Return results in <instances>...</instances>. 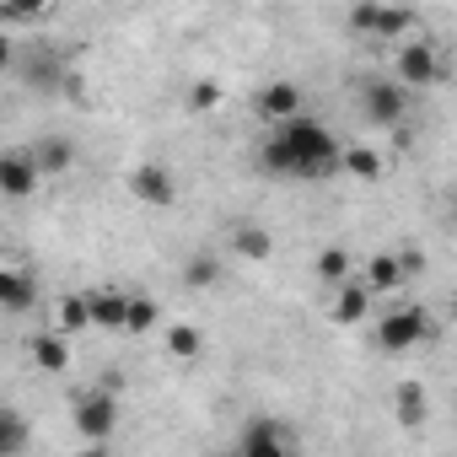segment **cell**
<instances>
[{
    "label": "cell",
    "mask_w": 457,
    "mask_h": 457,
    "mask_svg": "<svg viewBox=\"0 0 457 457\" xmlns=\"http://www.w3.org/2000/svg\"><path fill=\"white\" fill-rule=\"evenodd\" d=\"M339 151L345 145L334 140V129H323L312 113H296V119L270 129L259 162H264L270 178H334L339 172Z\"/></svg>",
    "instance_id": "cell-1"
},
{
    "label": "cell",
    "mask_w": 457,
    "mask_h": 457,
    "mask_svg": "<svg viewBox=\"0 0 457 457\" xmlns=\"http://www.w3.org/2000/svg\"><path fill=\"white\" fill-rule=\"evenodd\" d=\"M76 430L87 436V446H108V436L119 430V398L103 387L76 393Z\"/></svg>",
    "instance_id": "cell-2"
},
{
    "label": "cell",
    "mask_w": 457,
    "mask_h": 457,
    "mask_svg": "<svg viewBox=\"0 0 457 457\" xmlns=\"http://www.w3.org/2000/svg\"><path fill=\"white\" fill-rule=\"evenodd\" d=\"M430 339V312L425 307H398V312H387L382 323H377V345L387 350V355H403V350H414V345H425Z\"/></svg>",
    "instance_id": "cell-3"
},
{
    "label": "cell",
    "mask_w": 457,
    "mask_h": 457,
    "mask_svg": "<svg viewBox=\"0 0 457 457\" xmlns=\"http://www.w3.org/2000/svg\"><path fill=\"white\" fill-rule=\"evenodd\" d=\"M361 113L382 129V124H398L403 113H409V92L398 87V81H387V76H371L366 87H361Z\"/></svg>",
    "instance_id": "cell-4"
},
{
    "label": "cell",
    "mask_w": 457,
    "mask_h": 457,
    "mask_svg": "<svg viewBox=\"0 0 457 457\" xmlns=\"http://www.w3.org/2000/svg\"><path fill=\"white\" fill-rule=\"evenodd\" d=\"M226 457H291L286 425H280V420H270V414L248 420V425H243V441H237L232 452H226Z\"/></svg>",
    "instance_id": "cell-5"
},
{
    "label": "cell",
    "mask_w": 457,
    "mask_h": 457,
    "mask_svg": "<svg viewBox=\"0 0 457 457\" xmlns=\"http://www.w3.org/2000/svg\"><path fill=\"white\" fill-rule=\"evenodd\" d=\"M350 28L371 33V38H403L414 28V12H403V6H350Z\"/></svg>",
    "instance_id": "cell-6"
},
{
    "label": "cell",
    "mask_w": 457,
    "mask_h": 457,
    "mask_svg": "<svg viewBox=\"0 0 457 457\" xmlns=\"http://www.w3.org/2000/svg\"><path fill=\"white\" fill-rule=\"evenodd\" d=\"M436 76H441V60H436L430 44H403V49H398V76H393V81H398L403 92H409V87H430Z\"/></svg>",
    "instance_id": "cell-7"
},
{
    "label": "cell",
    "mask_w": 457,
    "mask_h": 457,
    "mask_svg": "<svg viewBox=\"0 0 457 457\" xmlns=\"http://www.w3.org/2000/svg\"><path fill=\"white\" fill-rule=\"evenodd\" d=\"M129 194H135L140 204H156V210H167V204L178 199V183H172V172H167V167L145 162V167H135V172H129Z\"/></svg>",
    "instance_id": "cell-8"
},
{
    "label": "cell",
    "mask_w": 457,
    "mask_h": 457,
    "mask_svg": "<svg viewBox=\"0 0 457 457\" xmlns=\"http://www.w3.org/2000/svg\"><path fill=\"white\" fill-rule=\"evenodd\" d=\"M38 183L44 178H38V167H33L28 151H6V156H0V194H6V199H28Z\"/></svg>",
    "instance_id": "cell-9"
},
{
    "label": "cell",
    "mask_w": 457,
    "mask_h": 457,
    "mask_svg": "<svg viewBox=\"0 0 457 457\" xmlns=\"http://www.w3.org/2000/svg\"><path fill=\"white\" fill-rule=\"evenodd\" d=\"M302 113V87L296 81H270L264 92H259V119L275 129V124H286V119H296Z\"/></svg>",
    "instance_id": "cell-10"
},
{
    "label": "cell",
    "mask_w": 457,
    "mask_h": 457,
    "mask_svg": "<svg viewBox=\"0 0 457 457\" xmlns=\"http://www.w3.org/2000/svg\"><path fill=\"white\" fill-rule=\"evenodd\" d=\"M28 156H33L38 178H60V172H71V162H76V140H65V135H49V140L28 145Z\"/></svg>",
    "instance_id": "cell-11"
},
{
    "label": "cell",
    "mask_w": 457,
    "mask_h": 457,
    "mask_svg": "<svg viewBox=\"0 0 457 457\" xmlns=\"http://www.w3.org/2000/svg\"><path fill=\"white\" fill-rule=\"evenodd\" d=\"M28 355H33V366L49 371V377L71 371V339H65V334H33V339H28Z\"/></svg>",
    "instance_id": "cell-12"
},
{
    "label": "cell",
    "mask_w": 457,
    "mask_h": 457,
    "mask_svg": "<svg viewBox=\"0 0 457 457\" xmlns=\"http://www.w3.org/2000/svg\"><path fill=\"white\" fill-rule=\"evenodd\" d=\"M124 307H129L124 291H92V296H87L92 328H108V334H124Z\"/></svg>",
    "instance_id": "cell-13"
},
{
    "label": "cell",
    "mask_w": 457,
    "mask_h": 457,
    "mask_svg": "<svg viewBox=\"0 0 457 457\" xmlns=\"http://www.w3.org/2000/svg\"><path fill=\"white\" fill-rule=\"evenodd\" d=\"M33 302H38V286H33L28 275H17V270H0V307L22 312V307H33Z\"/></svg>",
    "instance_id": "cell-14"
},
{
    "label": "cell",
    "mask_w": 457,
    "mask_h": 457,
    "mask_svg": "<svg viewBox=\"0 0 457 457\" xmlns=\"http://www.w3.org/2000/svg\"><path fill=\"white\" fill-rule=\"evenodd\" d=\"M366 318H371V291L366 286H345L339 302H334V323L350 328V323H366Z\"/></svg>",
    "instance_id": "cell-15"
},
{
    "label": "cell",
    "mask_w": 457,
    "mask_h": 457,
    "mask_svg": "<svg viewBox=\"0 0 457 457\" xmlns=\"http://www.w3.org/2000/svg\"><path fill=\"white\" fill-rule=\"evenodd\" d=\"M339 172H350V178H382V156L371 151V145H345L339 151Z\"/></svg>",
    "instance_id": "cell-16"
},
{
    "label": "cell",
    "mask_w": 457,
    "mask_h": 457,
    "mask_svg": "<svg viewBox=\"0 0 457 457\" xmlns=\"http://www.w3.org/2000/svg\"><path fill=\"white\" fill-rule=\"evenodd\" d=\"M28 420L17 414V409H0V457H17V452H28Z\"/></svg>",
    "instance_id": "cell-17"
},
{
    "label": "cell",
    "mask_w": 457,
    "mask_h": 457,
    "mask_svg": "<svg viewBox=\"0 0 457 457\" xmlns=\"http://www.w3.org/2000/svg\"><path fill=\"white\" fill-rule=\"evenodd\" d=\"M398 286H403L398 253H377V259H371V270H366V291L377 296V291H398Z\"/></svg>",
    "instance_id": "cell-18"
},
{
    "label": "cell",
    "mask_w": 457,
    "mask_h": 457,
    "mask_svg": "<svg viewBox=\"0 0 457 457\" xmlns=\"http://www.w3.org/2000/svg\"><path fill=\"white\" fill-rule=\"evenodd\" d=\"M398 425H425V414H430V403H425V387L420 382H398Z\"/></svg>",
    "instance_id": "cell-19"
},
{
    "label": "cell",
    "mask_w": 457,
    "mask_h": 457,
    "mask_svg": "<svg viewBox=\"0 0 457 457\" xmlns=\"http://www.w3.org/2000/svg\"><path fill=\"white\" fill-rule=\"evenodd\" d=\"M232 248H237L243 259H253V264H259V259H270V253H275V237L264 232V226H237V232H232Z\"/></svg>",
    "instance_id": "cell-20"
},
{
    "label": "cell",
    "mask_w": 457,
    "mask_h": 457,
    "mask_svg": "<svg viewBox=\"0 0 457 457\" xmlns=\"http://www.w3.org/2000/svg\"><path fill=\"white\" fill-rule=\"evenodd\" d=\"M215 280H220V259L199 253V259H188V264H183V286H188V291H210Z\"/></svg>",
    "instance_id": "cell-21"
},
{
    "label": "cell",
    "mask_w": 457,
    "mask_h": 457,
    "mask_svg": "<svg viewBox=\"0 0 457 457\" xmlns=\"http://www.w3.org/2000/svg\"><path fill=\"white\" fill-rule=\"evenodd\" d=\"M167 350H172L178 361H194V355L204 350V334H199L194 323H172V328H167Z\"/></svg>",
    "instance_id": "cell-22"
},
{
    "label": "cell",
    "mask_w": 457,
    "mask_h": 457,
    "mask_svg": "<svg viewBox=\"0 0 457 457\" xmlns=\"http://www.w3.org/2000/svg\"><path fill=\"white\" fill-rule=\"evenodd\" d=\"M156 328V302L151 296H129L124 307V334H151Z\"/></svg>",
    "instance_id": "cell-23"
},
{
    "label": "cell",
    "mask_w": 457,
    "mask_h": 457,
    "mask_svg": "<svg viewBox=\"0 0 457 457\" xmlns=\"http://www.w3.org/2000/svg\"><path fill=\"white\" fill-rule=\"evenodd\" d=\"M312 270H318V280H323V286H339V280L350 275V253H345V248H323Z\"/></svg>",
    "instance_id": "cell-24"
},
{
    "label": "cell",
    "mask_w": 457,
    "mask_h": 457,
    "mask_svg": "<svg viewBox=\"0 0 457 457\" xmlns=\"http://www.w3.org/2000/svg\"><path fill=\"white\" fill-rule=\"evenodd\" d=\"M60 328H65V339H71V334H81V328H92L87 296H65V302H60Z\"/></svg>",
    "instance_id": "cell-25"
},
{
    "label": "cell",
    "mask_w": 457,
    "mask_h": 457,
    "mask_svg": "<svg viewBox=\"0 0 457 457\" xmlns=\"http://www.w3.org/2000/svg\"><path fill=\"white\" fill-rule=\"evenodd\" d=\"M38 17H44L38 0H6V6H0V22H6V28H28V22H38Z\"/></svg>",
    "instance_id": "cell-26"
},
{
    "label": "cell",
    "mask_w": 457,
    "mask_h": 457,
    "mask_svg": "<svg viewBox=\"0 0 457 457\" xmlns=\"http://www.w3.org/2000/svg\"><path fill=\"white\" fill-rule=\"evenodd\" d=\"M22 71H28V81H33V87H54V60H49V54H33Z\"/></svg>",
    "instance_id": "cell-27"
},
{
    "label": "cell",
    "mask_w": 457,
    "mask_h": 457,
    "mask_svg": "<svg viewBox=\"0 0 457 457\" xmlns=\"http://www.w3.org/2000/svg\"><path fill=\"white\" fill-rule=\"evenodd\" d=\"M215 103H220V87H215V81L188 87V108H194V113H204V108H215Z\"/></svg>",
    "instance_id": "cell-28"
},
{
    "label": "cell",
    "mask_w": 457,
    "mask_h": 457,
    "mask_svg": "<svg viewBox=\"0 0 457 457\" xmlns=\"http://www.w3.org/2000/svg\"><path fill=\"white\" fill-rule=\"evenodd\" d=\"M12 60H17V49H12V38L0 33V71H12Z\"/></svg>",
    "instance_id": "cell-29"
},
{
    "label": "cell",
    "mask_w": 457,
    "mask_h": 457,
    "mask_svg": "<svg viewBox=\"0 0 457 457\" xmlns=\"http://www.w3.org/2000/svg\"><path fill=\"white\" fill-rule=\"evenodd\" d=\"M76 457H113L108 446H87V452H76Z\"/></svg>",
    "instance_id": "cell-30"
}]
</instances>
